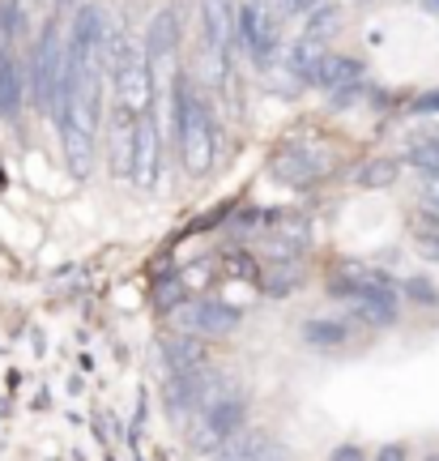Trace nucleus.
Returning <instances> with one entry per match:
<instances>
[{
  "mask_svg": "<svg viewBox=\"0 0 439 461\" xmlns=\"http://www.w3.org/2000/svg\"><path fill=\"white\" fill-rule=\"evenodd\" d=\"M401 295L414 303V308H439V286L423 274H414V278L401 282Z\"/></svg>",
  "mask_w": 439,
  "mask_h": 461,
  "instance_id": "obj_18",
  "label": "nucleus"
},
{
  "mask_svg": "<svg viewBox=\"0 0 439 461\" xmlns=\"http://www.w3.org/2000/svg\"><path fill=\"white\" fill-rule=\"evenodd\" d=\"M328 461H372V453H363L358 445H337Z\"/></svg>",
  "mask_w": 439,
  "mask_h": 461,
  "instance_id": "obj_23",
  "label": "nucleus"
},
{
  "mask_svg": "<svg viewBox=\"0 0 439 461\" xmlns=\"http://www.w3.org/2000/svg\"><path fill=\"white\" fill-rule=\"evenodd\" d=\"M213 461H286V453L264 431H239L235 440H227L213 453Z\"/></svg>",
  "mask_w": 439,
  "mask_h": 461,
  "instance_id": "obj_12",
  "label": "nucleus"
},
{
  "mask_svg": "<svg viewBox=\"0 0 439 461\" xmlns=\"http://www.w3.org/2000/svg\"><path fill=\"white\" fill-rule=\"evenodd\" d=\"M401 171H406L401 154H372V158H363V163L354 167L350 180H354L363 193H380V188H392V184L401 180Z\"/></svg>",
  "mask_w": 439,
  "mask_h": 461,
  "instance_id": "obj_13",
  "label": "nucleus"
},
{
  "mask_svg": "<svg viewBox=\"0 0 439 461\" xmlns=\"http://www.w3.org/2000/svg\"><path fill=\"white\" fill-rule=\"evenodd\" d=\"M188 423H193V428H188L193 448H196V453H205V457H213V453L227 445V440H235V436L244 431V423H247V397L239 393V389H222V393L213 397V402H205V406H201Z\"/></svg>",
  "mask_w": 439,
  "mask_h": 461,
  "instance_id": "obj_5",
  "label": "nucleus"
},
{
  "mask_svg": "<svg viewBox=\"0 0 439 461\" xmlns=\"http://www.w3.org/2000/svg\"><path fill=\"white\" fill-rule=\"evenodd\" d=\"M166 154H171V141L163 137L158 120L154 115H141L137 124V158H132V188L137 193H158L163 188V171H166Z\"/></svg>",
  "mask_w": 439,
  "mask_h": 461,
  "instance_id": "obj_7",
  "label": "nucleus"
},
{
  "mask_svg": "<svg viewBox=\"0 0 439 461\" xmlns=\"http://www.w3.org/2000/svg\"><path fill=\"white\" fill-rule=\"evenodd\" d=\"M406 112H409V115H439V86H435V90H423V95H414Z\"/></svg>",
  "mask_w": 439,
  "mask_h": 461,
  "instance_id": "obj_19",
  "label": "nucleus"
},
{
  "mask_svg": "<svg viewBox=\"0 0 439 461\" xmlns=\"http://www.w3.org/2000/svg\"><path fill=\"white\" fill-rule=\"evenodd\" d=\"M342 171L337 149L325 141H282L269 158V176L286 188H316Z\"/></svg>",
  "mask_w": 439,
  "mask_h": 461,
  "instance_id": "obj_4",
  "label": "nucleus"
},
{
  "mask_svg": "<svg viewBox=\"0 0 439 461\" xmlns=\"http://www.w3.org/2000/svg\"><path fill=\"white\" fill-rule=\"evenodd\" d=\"M363 77H367V65H363L358 56H350V51H333V48H328L325 56L316 60V68H311L308 90L333 95V90H342V86H350V82H363Z\"/></svg>",
  "mask_w": 439,
  "mask_h": 461,
  "instance_id": "obj_10",
  "label": "nucleus"
},
{
  "mask_svg": "<svg viewBox=\"0 0 439 461\" xmlns=\"http://www.w3.org/2000/svg\"><path fill=\"white\" fill-rule=\"evenodd\" d=\"M261 291L264 295L286 299L303 286V261H261Z\"/></svg>",
  "mask_w": 439,
  "mask_h": 461,
  "instance_id": "obj_14",
  "label": "nucleus"
},
{
  "mask_svg": "<svg viewBox=\"0 0 439 461\" xmlns=\"http://www.w3.org/2000/svg\"><path fill=\"white\" fill-rule=\"evenodd\" d=\"M171 120H175V158L179 171L193 184L210 180L222 163V107L210 95V86L196 77L193 68H179L171 82Z\"/></svg>",
  "mask_w": 439,
  "mask_h": 461,
  "instance_id": "obj_1",
  "label": "nucleus"
},
{
  "mask_svg": "<svg viewBox=\"0 0 439 461\" xmlns=\"http://www.w3.org/2000/svg\"><path fill=\"white\" fill-rule=\"evenodd\" d=\"M418 201L426 210H439V176H418Z\"/></svg>",
  "mask_w": 439,
  "mask_h": 461,
  "instance_id": "obj_21",
  "label": "nucleus"
},
{
  "mask_svg": "<svg viewBox=\"0 0 439 461\" xmlns=\"http://www.w3.org/2000/svg\"><path fill=\"white\" fill-rule=\"evenodd\" d=\"M303 31L316 34V39H333V34L342 31V0H325V5H316V9L303 17Z\"/></svg>",
  "mask_w": 439,
  "mask_h": 461,
  "instance_id": "obj_17",
  "label": "nucleus"
},
{
  "mask_svg": "<svg viewBox=\"0 0 439 461\" xmlns=\"http://www.w3.org/2000/svg\"><path fill=\"white\" fill-rule=\"evenodd\" d=\"M401 163L414 167L418 176H439V137H414V141H406Z\"/></svg>",
  "mask_w": 439,
  "mask_h": 461,
  "instance_id": "obj_16",
  "label": "nucleus"
},
{
  "mask_svg": "<svg viewBox=\"0 0 439 461\" xmlns=\"http://www.w3.org/2000/svg\"><path fill=\"white\" fill-rule=\"evenodd\" d=\"M418 252H423L426 261H439V227H418Z\"/></svg>",
  "mask_w": 439,
  "mask_h": 461,
  "instance_id": "obj_20",
  "label": "nucleus"
},
{
  "mask_svg": "<svg viewBox=\"0 0 439 461\" xmlns=\"http://www.w3.org/2000/svg\"><path fill=\"white\" fill-rule=\"evenodd\" d=\"M82 0H48V14H56V17H73V9H77Z\"/></svg>",
  "mask_w": 439,
  "mask_h": 461,
  "instance_id": "obj_25",
  "label": "nucleus"
},
{
  "mask_svg": "<svg viewBox=\"0 0 439 461\" xmlns=\"http://www.w3.org/2000/svg\"><path fill=\"white\" fill-rule=\"evenodd\" d=\"M423 461H439V453H426V457Z\"/></svg>",
  "mask_w": 439,
  "mask_h": 461,
  "instance_id": "obj_27",
  "label": "nucleus"
},
{
  "mask_svg": "<svg viewBox=\"0 0 439 461\" xmlns=\"http://www.w3.org/2000/svg\"><path fill=\"white\" fill-rule=\"evenodd\" d=\"M163 367L166 376H201V372H210L213 367L210 342L175 330L171 338H163Z\"/></svg>",
  "mask_w": 439,
  "mask_h": 461,
  "instance_id": "obj_9",
  "label": "nucleus"
},
{
  "mask_svg": "<svg viewBox=\"0 0 439 461\" xmlns=\"http://www.w3.org/2000/svg\"><path fill=\"white\" fill-rule=\"evenodd\" d=\"M342 5H367V0H342Z\"/></svg>",
  "mask_w": 439,
  "mask_h": 461,
  "instance_id": "obj_28",
  "label": "nucleus"
},
{
  "mask_svg": "<svg viewBox=\"0 0 439 461\" xmlns=\"http://www.w3.org/2000/svg\"><path fill=\"white\" fill-rule=\"evenodd\" d=\"M316 5H325V0H277V9H282L286 17H294V22H303Z\"/></svg>",
  "mask_w": 439,
  "mask_h": 461,
  "instance_id": "obj_22",
  "label": "nucleus"
},
{
  "mask_svg": "<svg viewBox=\"0 0 439 461\" xmlns=\"http://www.w3.org/2000/svg\"><path fill=\"white\" fill-rule=\"evenodd\" d=\"M303 342L311 350H337V346L350 342V325L337 321V316H316V321L303 325Z\"/></svg>",
  "mask_w": 439,
  "mask_h": 461,
  "instance_id": "obj_15",
  "label": "nucleus"
},
{
  "mask_svg": "<svg viewBox=\"0 0 439 461\" xmlns=\"http://www.w3.org/2000/svg\"><path fill=\"white\" fill-rule=\"evenodd\" d=\"M26 99H31V90H26V65L17 60L13 48L0 43V120L17 124L22 112H26Z\"/></svg>",
  "mask_w": 439,
  "mask_h": 461,
  "instance_id": "obj_11",
  "label": "nucleus"
},
{
  "mask_svg": "<svg viewBox=\"0 0 439 461\" xmlns=\"http://www.w3.org/2000/svg\"><path fill=\"white\" fill-rule=\"evenodd\" d=\"M146 39V60L154 73V90H171L175 73L184 68V9L175 0H163L141 26Z\"/></svg>",
  "mask_w": 439,
  "mask_h": 461,
  "instance_id": "obj_3",
  "label": "nucleus"
},
{
  "mask_svg": "<svg viewBox=\"0 0 439 461\" xmlns=\"http://www.w3.org/2000/svg\"><path fill=\"white\" fill-rule=\"evenodd\" d=\"M372 461H409V445H384Z\"/></svg>",
  "mask_w": 439,
  "mask_h": 461,
  "instance_id": "obj_24",
  "label": "nucleus"
},
{
  "mask_svg": "<svg viewBox=\"0 0 439 461\" xmlns=\"http://www.w3.org/2000/svg\"><path fill=\"white\" fill-rule=\"evenodd\" d=\"M137 124L141 115H132L129 107H115L107 115V171H112L120 184H132V158H137Z\"/></svg>",
  "mask_w": 439,
  "mask_h": 461,
  "instance_id": "obj_8",
  "label": "nucleus"
},
{
  "mask_svg": "<svg viewBox=\"0 0 439 461\" xmlns=\"http://www.w3.org/2000/svg\"><path fill=\"white\" fill-rule=\"evenodd\" d=\"M286 22L277 0H239V51L256 77H273L286 51Z\"/></svg>",
  "mask_w": 439,
  "mask_h": 461,
  "instance_id": "obj_2",
  "label": "nucleus"
},
{
  "mask_svg": "<svg viewBox=\"0 0 439 461\" xmlns=\"http://www.w3.org/2000/svg\"><path fill=\"white\" fill-rule=\"evenodd\" d=\"M166 316H171V325H175L179 333H193V338H205V342H218V338H227V333L239 330V312H235L230 303L210 299V295L179 299Z\"/></svg>",
  "mask_w": 439,
  "mask_h": 461,
  "instance_id": "obj_6",
  "label": "nucleus"
},
{
  "mask_svg": "<svg viewBox=\"0 0 439 461\" xmlns=\"http://www.w3.org/2000/svg\"><path fill=\"white\" fill-rule=\"evenodd\" d=\"M418 5H423L426 14H435V17H439V0H418Z\"/></svg>",
  "mask_w": 439,
  "mask_h": 461,
  "instance_id": "obj_26",
  "label": "nucleus"
}]
</instances>
